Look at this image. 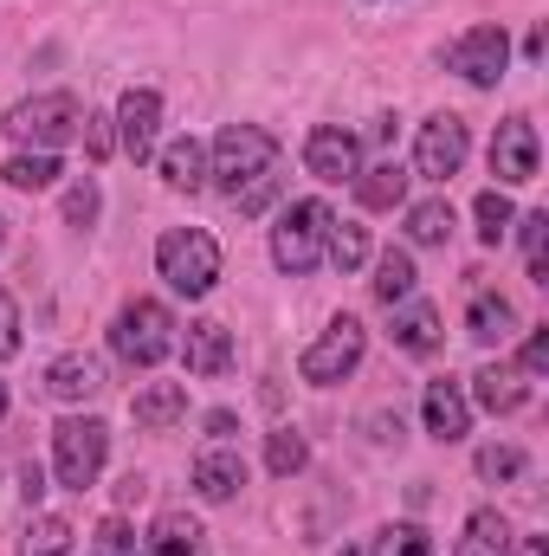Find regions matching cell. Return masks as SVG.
Instances as JSON below:
<instances>
[{
	"mask_svg": "<svg viewBox=\"0 0 549 556\" xmlns=\"http://www.w3.org/2000/svg\"><path fill=\"white\" fill-rule=\"evenodd\" d=\"M362 356H369V330H362L356 317H330V324H323V337L297 356V376H304V382H317V389H330V382L356 376V369H362Z\"/></svg>",
	"mask_w": 549,
	"mask_h": 556,
	"instance_id": "52a82bcc",
	"label": "cell"
},
{
	"mask_svg": "<svg viewBox=\"0 0 549 556\" xmlns=\"http://www.w3.org/2000/svg\"><path fill=\"white\" fill-rule=\"evenodd\" d=\"M91 556H142L137 551V531H130L124 518H104V525L91 531Z\"/></svg>",
	"mask_w": 549,
	"mask_h": 556,
	"instance_id": "e575fe53",
	"label": "cell"
},
{
	"mask_svg": "<svg viewBox=\"0 0 549 556\" xmlns=\"http://www.w3.org/2000/svg\"><path fill=\"white\" fill-rule=\"evenodd\" d=\"M511 556H549L544 538H511Z\"/></svg>",
	"mask_w": 549,
	"mask_h": 556,
	"instance_id": "60d3db41",
	"label": "cell"
},
{
	"mask_svg": "<svg viewBox=\"0 0 549 556\" xmlns=\"http://www.w3.org/2000/svg\"><path fill=\"white\" fill-rule=\"evenodd\" d=\"M98 207H104V194H98V181H91V175L65 188V220H72V227H91V220H98Z\"/></svg>",
	"mask_w": 549,
	"mask_h": 556,
	"instance_id": "d590c367",
	"label": "cell"
},
{
	"mask_svg": "<svg viewBox=\"0 0 549 556\" xmlns=\"http://www.w3.org/2000/svg\"><path fill=\"white\" fill-rule=\"evenodd\" d=\"M0 175H7V188L39 194V188H59V175H65V168H59V155H46V149H20Z\"/></svg>",
	"mask_w": 549,
	"mask_h": 556,
	"instance_id": "d4e9b609",
	"label": "cell"
},
{
	"mask_svg": "<svg viewBox=\"0 0 549 556\" xmlns=\"http://www.w3.org/2000/svg\"><path fill=\"white\" fill-rule=\"evenodd\" d=\"M524 446H511V440H491V446H478V479H491V485H511V479H524Z\"/></svg>",
	"mask_w": 549,
	"mask_h": 556,
	"instance_id": "4dcf8cb0",
	"label": "cell"
},
{
	"mask_svg": "<svg viewBox=\"0 0 549 556\" xmlns=\"http://www.w3.org/2000/svg\"><path fill=\"white\" fill-rule=\"evenodd\" d=\"M98 389H104V363L85 356V350H65V356L46 369V395H52V402H91Z\"/></svg>",
	"mask_w": 549,
	"mask_h": 556,
	"instance_id": "e0dca14e",
	"label": "cell"
},
{
	"mask_svg": "<svg viewBox=\"0 0 549 556\" xmlns=\"http://www.w3.org/2000/svg\"><path fill=\"white\" fill-rule=\"evenodd\" d=\"M413 285H420V278H413L408 247H388V253L375 260V298L395 311V304H408V298H413Z\"/></svg>",
	"mask_w": 549,
	"mask_h": 556,
	"instance_id": "4316f807",
	"label": "cell"
},
{
	"mask_svg": "<svg viewBox=\"0 0 549 556\" xmlns=\"http://www.w3.org/2000/svg\"><path fill=\"white\" fill-rule=\"evenodd\" d=\"M330 220L336 214L323 201H291L272 227V266L278 273H291V278L317 273L323 266V247H330Z\"/></svg>",
	"mask_w": 549,
	"mask_h": 556,
	"instance_id": "5b68a950",
	"label": "cell"
},
{
	"mask_svg": "<svg viewBox=\"0 0 549 556\" xmlns=\"http://www.w3.org/2000/svg\"><path fill=\"white\" fill-rule=\"evenodd\" d=\"M130 415H137V427L162 433V427H175V420L188 415V389L181 382H149L137 402H130Z\"/></svg>",
	"mask_w": 549,
	"mask_h": 556,
	"instance_id": "cb8c5ba5",
	"label": "cell"
},
{
	"mask_svg": "<svg viewBox=\"0 0 549 556\" xmlns=\"http://www.w3.org/2000/svg\"><path fill=\"white\" fill-rule=\"evenodd\" d=\"M104 459H111V427L98 415H72L52 427V472L65 492H91Z\"/></svg>",
	"mask_w": 549,
	"mask_h": 556,
	"instance_id": "277c9868",
	"label": "cell"
},
{
	"mask_svg": "<svg viewBox=\"0 0 549 556\" xmlns=\"http://www.w3.org/2000/svg\"><path fill=\"white\" fill-rule=\"evenodd\" d=\"M472 214H478V240H485V247H498V240L511 233V220H518V207H511V201H505L498 188H485Z\"/></svg>",
	"mask_w": 549,
	"mask_h": 556,
	"instance_id": "d6a6232c",
	"label": "cell"
},
{
	"mask_svg": "<svg viewBox=\"0 0 549 556\" xmlns=\"http://www.w3.org/2000/svg\"><path fill=\"white\" fill-rule=\"evenodd\" d=\"M395 350H408V356H433L439 343H446V330H439V311L433 304H395Z\"/></svg>",
	"mask_w": 549,
	"mask_h": 556,
	"instance_id": "d6986e66",
	"label": "cell"
},
{
	"mask_svg": "<svg viewBox=\"0 0 549 556\" xmlns=\"http://www.w3.org/2000/svg\"><path fill=\"white\" fill-rule=\"evenodd\" d=\"M0 247H7V220H0Z\"/></svg>",
	"mask_w": 549,
	"mask_h": 556,
	"instance_id": "ee69618b",
	"label": "cell"
},
{
	"mask_svg": "<svg viewBox=\"0 0 549 556\" xmlns=\"http://www.w3.org/2000/svg\"><path fill=\"white\" fill-rule=\"evenodd\" d=\"M323 260H330L336 273H356V266L369 260V227H356V220H330V247H323Z\"/></svg>",
	"mask_w": 549,
	"mask_h": 556,
	"instance_id": "f546056e",
	"label": "cell"
},
{
	"mask_svg": "<svg viewBox=\"0 0 549 556\" xmlns=\"http://www.w3.org/2000/svg\"><path fill=\"white\" fill-rule=\"evenodd\" d=\"M0 130L20 142V149H46V155H59L65 142L85 130V104H78L72 91H39V98H20V104L7 111Z\"/></svg>",
	"mask_w": 549,
	"mask_h": 556,
	"instance_id": "3957f363",
	"label": "cell"
},
{
	"mask_svg": "<svg viewBox=\"0 0 549 556\" xmlns=\"http://www.w3.org/2000/svg\"><path fill=\"white\" fill-rule=\"evenodd\" d=\"M142 556H214V551H207V531H201L188 511H162Z\"/></svg>",
	"mask_w": 549,
	"mask_h": 556,
	"instance_id": "44dd1931",
	"label": "cell"
},
{
	"mask_svg": "<svg viewBox=\"0 0 549 556\" xmlns=\"http://www.w3.org/2000/svg\"><path fill=\"white\" fill-rule=\"evenodd\" d=\"M20 498H26V511H33V505H39V498H46V472H39V466H33V459H26V466H20Z\"/></svg>",
	"mask_w": 549,
	"mask_h": 556,
	"instance_id": "ab89813d",
	"label": "cell"
},
{
	"mask_svg": "<svg viewBox=\"0 0 549 556\" xmlns=\"http://www.w3.org/2000/svg\"><path fill=\"white\" fill-rule=\"evenodd\" d=\"M207 181L240 207V214H259L278 194V137L259 130V124H227L214 137V155H207Z\"/></svg>",
	"mask_w": 549,
	"mask_h": 556,
	"instance_id": "6da1fadb",
	"label": "cell"
},
{
	"mask_svg": "<svg viewBox=\"0 0 549 556\" xmlns=\"http://www.w3.org/2000/svg\"><path fill=\"white\" fill-rule=\"evenodd\" d=\"M420 415H426V433H433L439 446H452V440H465V433H472V402H465V389H459L452 376L426 382V395H420Z\"/></svg>",
	"mask_w": 549,
	"mask_h": 556,
	"instance_id": "4fadbf2b",
	"label": "cell"
},
{
	"mask_svg": "<svg viewBox=\"0 0 549 556\" xmlns=\"http://www.w3.org/2000/svg\"><path fill=\"white\" fill-rule=\"evenodd\" d=\"M111 350H117L130 369H155V363L175 350V317H168V304H155V298L124 304L117 324H111Z\"/></svg>",
	"mask_w": 549,
	"mask_h": 556,
	"instance_id": "8992f818",
	"label": "cell"
},
{
	"mask_svg": "<svg viewBox=\"0 0 549 556\" xmlns=\"http://www.w3.org/2000/svg\"><path fill=\"white\" fill-rule=\"evenodd\" d=\"M162 181L181 188V194H201L207 188V142L201 137H175L162 149Z\"/></svg>",
	"mask_w": 549,
	"mask_h": 556,
	"instance_id": "ffe728a7",
	"label": "cell"
},
{
	"mask_svg": "<svg viewBox=\"0 0 549 556\" xmlns=\"http://www.w3.org/2000/svg\"><path fill=\"white\" fill-rule=\"evenodd\" d=\"M518 227H524V266H531V278L549 285V214H524Z\"/></svg>",
	"mask_w": 549,
	"mask_h": 556,
	"instance_id": "836d02e7",
	"label": "cell"
},
{
	"mask_svg": "<svg viewBox=\"0 0 549 556\" xmlns=\"http://www.w3.org/2000/svg\"><path fill=\"white\" fill-rule=\"evenodd\" d=\"M511 525H505V511H472L465 518V531H459V544L452 556H511Z\"/></svg>",
	"mask_w": 549,
	"mask_h": 556,
	"instance_id": "603a6c76",
	"label": "cell"
},
{
	"mask_svg": "<svg viewBox=\"0 0 549 556\" xmlns=\"http://www.w3.org/2000/svg\"><path fill=\"white\" fill-rule=\"evenodd\" d=\"M0 420H7V382H0Z\"/></svg>",
	"mask_w": 549,
	"mask_h": 556,
	"instance_id": "7bdbcfd3",
	"label": "cell"
},
{
	"mask_svg": "<svg viewBox=\"0 0 549 556\" xmlns=\"http://www.w3.org/2000/svg\"><path fill=\"white\" fill-rule=\"evenodd\" d=\"M155 137H162V98L155 91H124V104H117V149L130 162H149Z\"/></svg>",
	"mask_w": 549,
	"mask_h": 556,
	"instance_id": "7c38bea8",
	"label": "cell"
},
{
	"mask_svg": "<svg viewBox=\"0 0 549 556\" xmlns=\"http://www.w3.org/2000/svg\"><path fill=\"white\" fill-rule=\"evenodd\" d=\"M194 492H201L207 505H227V498H240V492H246V459H240L227 440H214V446L194 459Z\"/></svg>",
	"mask_w": 549,
	"mask_h": 556,
	"instance_id": "9a60e30c",
	"label": "cell"
},
{
	"mask_svg": "<svg viewBox=\"0 0 549 556\" xmlns=\"http://www.w3.org/2000/svg\"><path fill=\"white\" fill-rule=\"evenodd\" d=\"M304 168L317 175V181H356L362 175V137H349V130H336V124H317L310 137H304Z\"/></svg>",
	"mask_w": 549,
	"mask_h": 556,
	"instance_id": "8fae6325",
	"label": "cell"
},
{
	"mask_svg": "<svg viewBox=\"0 0 549 556\" xmlns=\"http://www.w3.org/2000/svg\"><path fill=\"white\" fill-rule=\"evenodd\" d=\"M181 363H188V376H227L233 369V330L227 324H214V317H201V324H188V337H181Z\"/></svg>",
	"mask_w": 549,
	"mask_h": 556,
	"instance_id": "5bb4252c",
	"label": "cell"
},
{
	"mask_svg": "<svg viewBox=\"0 0 549 556\" xmlns=\"http://www.w3.org/2000/svg\"><path fill=\"white\" fill-rule=\"evenodd\" d=\"M155 273L168 278V291H181V298H207L220 285V240L207 227H168L155 240Z\"/></svg>",
	"mask_w": 549,
	"mask_h": 556,
	"instance_id": "7a4b0ae2",
	"label": "cell"
},
{
	"mask_svg": "<svg viewBox=\"0 0 549 556\" xmlns=\"http://www.w3.org/2000/svg\"><path fill=\"white\" fill-rule=\"evenodd\" d=\"M518 369H524L531 382L549 369V330H531V337H524V363H518Z\"/></svg>",
	"mask_w": 549,
	"mask_h": 556,
	"instance_id": "f35d334b",
	"label": "cell"
},
{
	"mask_svg": "<svg viewBox=\"0 0 549 556\" xmlns=\"http://www.w3.org/2000/svg\"><path fill=\"white\" fill-rule=\"evenodd\" d=\"M505 65H511V33L505 26H472L465 39L446 46V72H459L472 91H491L505 78Z\"/></svg>",
	"mask_w": 549,
	"mask_h": 556,
	"instance_id": "ba28073f",
	"label": "cell"
},
{
	"mask_svg": "<svg viewBox=\"0 0 549 556\" xmlns=\"http://www.w3.org/2000/svg\"><path fill=\"white\" fill-rule=\"evenodd\" d=\"M266 466H272V479H297V472L310 466V440H304L297 427H278V433H266Z\"/></svg>",
	"mask_w": 549,
	"mask_h": 556,
	"instance_id": "f1b7e54d",
	"label": "cell"
},
{
	"mask_svg": "<svg viewBox=\"0 0 549 556\" xmlns=\"http://www.w3.org/2000/svg\"><path fill=\"white\" fill-rule=\"evenodd\" d=\"M465 155H472L465 117L439 111V117H426V124H420V142H413V175H426V181H452V175L465 168Z\"/></svg>",
	"mask_w": 549,
	"mask_h": 556,
	"instance_id": "9c48e42d",
	"label": "cell"
},
{
	"mask_svg": "<svg viewBox=\"0 0 549 556\" xmlns=\"http://www.w3.org/2000/svg\"><path fill=\"white\" fill-rule=\"evenodd\" d=\"M465 337H472L478 350H505V343L518 337V311H511V298L478 291V298L465 304Z\"/></svg>",
	"mask_w": 549,
	"mask_h": 556,
	"instance_id": "2e32d148",
	"label": "cell"
},
{
	"mask_svg": "<svg viewBox=\"0 0 549 556\" xmlns=\"http://www.w3.org/2000/svg\"><path fill=\"white\" fill-rule=\"evenodd\" d=\"M349 188H356V201H362L369 214H388V207L408 201V168H401V162H375V168H362Z\"/></svg>",
	"mask_w": 549,
	"mask_h": 556,
	"instance_id": "7402d4cb",
	"label": "cell"
},
{
	"mask_svg": "<svg viewBox=\"0 0 549 556\" xmlns=\"http://www.w3.org/2000/svg\"><path fill=\"white\" fill-rule=\"evenodd\" d=\"M452 240V207L433 194V201H413L408 207V247H446Z\"/></svg>",
	"mask_w": 549,
	"mask_h": 556,
	"instance_id": "83f0119b",
	"label": "cell"
},
{
	"mask_svg": "<svg viewBox=\"0 0 549 556\" xmlns=\"http://www.w3.org/2000/svg\"><path fill=\"white\" fill-rule=\"evenodd\" d=\"M343 556H356V551H343Z\"/></svg>",
	"mask_w": 549,
	"mask_h": 556,
	"instance_id": "f6af8a7d",
	"label": "cell"
},
{
	"mask_svg": "<svg viewBox=\"0 0 549 556\" xmlns=\"http://www.w3.org/2000/svg\"><path fill=\"white\" fill-rule=\"evenodd\" d=\"M78 137H85V155H91V162H104V155L117 149V137H111V117H91V111H85V130H78Z\"/></svg>",
	"mask_w": 549,
	"mask_h": 556,
	"instance_id": "74e56055",
	"label": "cell"
},
{
	"mask_svg": "<svg viewBox=\"0 0 549 556\" xmlns=\"http://www.w3.org/2000/svg\"><path fill=\"white\" fill-rule=\"evenodd\" d=\"M72 525L65 518H52V511H33L26 518V531H20V556H72Z\"/></svg>",
	"mask_w": 549,
	"mask_h": 556,
	"instance_id": "484cf974",
	"label": "cell"
},
{
	"mask_svg": "<svg viewBox=\"0 0 549 556\" xmlns=\"http://www.w3.org/2000/svg\"><path fill=\"white\" fill-rule=\"evenodd\" d=\"M472 402L491 408V415H518V408L531 402V376L511 369V363H485V369L472 376Z\"/></svg>",
	"mask_w": 549,
	"mask_h": 556,
	"instance_id": "ac0fdd59",
	"label": "cell"
},
{
	"mask_svg": "<svg viewBox=\"0 0 549 556\" xmlns=\"http://www.w3.org/2000/svg\"><path fill=\"white\" fill-rule=\"evenodd\" d=\"M20 356V304H13V291L0 285V363H13Z\"/></svg>",
	"mask_w": 549,
	"mask_h": 556,
	"instance_id": "8d00e7d4",
	"label": "cell"
},
{
	"mask_svg": "<svg viewBox=\"0 0 549 556\" xmlns=\"http://www.w3.org/2000/svg\"><path fill=\"white\" fill-rule=\"evenodd\" d=\"M233 427H240V420L227 415V408H220V415H207V433H214V440H227V433H233Z\"/></svg>",
	"mask_w": 549,
	"mask_h": 556,
	"instance_id": "b9f144b4",
	"label": "cell"
},
{
	"mask_svg": "<svg viewBox=\"0 0 549 556\" xmlns=\"http://www.w3.org/2000/svg\"><path fill=\"white\" fill-rule=\"evenodd\" d=\"M369 556H439V551H433V538H426L420 525H382L375 544H369Z\"/></svg>",
	"mask_w": 549,
	"mask_h": 556,
	"instance_id": "1f68e13d",
	"label": "cell"
},
{
	"mask_svg": "<svg viewBox=\"0 0 549 556\" xmlns=\"http://www.w3.org/2000/svg\"><path fill=\"white\" fill-rule=\"evenodd\" d=\"M537 168H544L537 124H531L524 111H511V117L491 130V175H498L505 188H524V181H537Z\"/></svg>",
	"mask_w": 549,
	"mask_h": 556,
	"instance_id": "30bf717a",
	"label": "cell"
}]
</instances>
